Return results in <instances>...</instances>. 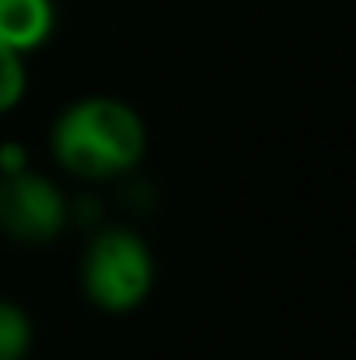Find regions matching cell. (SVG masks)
<instances>
[{
  "mask_svg": "<svg viewBox=\"0 0 356 360\" xmlns=\"http://www.w3.org/2000/svg\"><path fill=\"white\" fill-rule=\"evenodd\" d=\"M49 150L56 165L81 182H112L147 154L143 116L112 95H88L70 102L49 129Z\"/></svg>",
  "mask_w": 356,
  "mask_h": 360,
  "instance_id": "cell-1",
  "label": "cell"
},
{
  "mask_svg": "<svg viewBox=\"0 0 356 360\" xmlns=\"http://www.w3.org/2000/svg\"><path fill=\"white\" fill-rule=\"evenodd\" d=\"M154 252L133 228H102L84 245L81 287L84 297L105 315L136 311L154 290Z\"/></svg>",
  "mask_w": 356,
  "mask_h": 360,
  "instance_id": "cell-2",
  "label": "cell"
},
{
  "mask_svg": "<svg viewBox=\"0 0 356 360\" xmlns=\"http://www.w3.org/2000/svg\"><path fill=\"white\" fill-rule=\"evenodd\" d=\"M70 224V200L32 165L0 175V231L18 245H46Z\"/></svg>",
  "mask_w": 356,
  "mask_h": 360,
  "instance_id": "cell-3",
  "label": "cell"
},
{
  "mask_svg": "<svg viewBox=\"0 0 356 360\" xmlns=\"http://www.w3.org/2000/svg\"><path fill=\"white\" fill-rule=\"evenodd\" d=\"M56 18V0H0V42L32 56L53 39Z\"/></svg>",
  "mask_w": 356,
  "mask_h": 360,
  "instance_id": "cell-4",
  "label": "cell"
},
{
  "mask_svg": "<svg viewBox=\"0 0 356 360\" xmlns=\"http://www.w3.org/2000/svg\"><path fill=\"white\" fill-rule=\"evenodd\" d=\"M32 315L18 301L0 297V360H25L32 354Z\"/></svg>",
  "mask_w": 356,
  "mask_h": 360,
  "instance_id": "cell-5",
  "label": "cell"
},
{
  "mask_svg": "<svg viewBox=\"0 0 356 360\" xmlns=\"http://www.w3.org/2000/svg\"><path fill=\"white\" fill-rule=\"evenodd\" d=\"M28 95V56L0 42V116L14 112Z\"/></svg>",
  "mask_w": 356,
  "mask_h": 360,
  "instance_id": "cell-6",
  "label": "cell"
},
{
  "mask_svg": "<svg viewBox=\"0 0 356 360\" xmlns=\"http://www.w3.org/2000/svg\"><path fill=\"white\" fill-rule=\"evenodd\" d=\"M28 168V150L21 143H0V175H14Z\"/></svg>",
  "mask_w": 356,
  "mask_h": 360,
  "instance_id": "cell-7",
  "label": "cell"
}]
</instances>
